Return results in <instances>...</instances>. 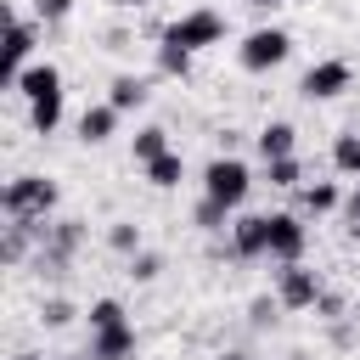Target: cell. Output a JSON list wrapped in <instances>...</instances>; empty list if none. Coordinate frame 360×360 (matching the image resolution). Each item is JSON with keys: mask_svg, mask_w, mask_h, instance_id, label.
I'll use <instances>...</instances> for the list:
<instances>
[{"mask_svg": "<svg viewBox=\"0 0 360 360\" xmlns=\"http://www.w3.org/2000/svg\"><path fill=\"white\" fill-rule=\"evenodd\" d=\"M0 202H6V219H11V225L45 231V214L56 208V180H45V174H17V180H6Z\"/></svg>", "mask_w": 360, "mask_h": 360, "instance_id": "6da1fadb", "label": "cell"}, {"mask_svg": "<svg viewBox=\"0 0 360 360\" xmlns=\"http://www.w3.org/2000/svg\"><path fill=\"white\" fill-rule=\"evenodd\" d=\"M219 39H225V17L208 11V6H202V11H186V17H174V22L163 28V45H180V51H191V56L208 51V45H219Z\"/></svg>", "mask_w": 360, "mask_h": 360, "instance_id": "7a4b0ae2", "label": "cell"}, {"mask_svg": "<svg viewBox=\"0 0 360 360\" xmlns=\"http://www.w3.org/2000/svg\"><path fill=\"white\" fill-rule=\"evenodd\" d=\"M248 186H253V174H248L242 158H214V163L202 169V197H214L219 208H236V202L248 197Z\"/></svg>", "mask_w": 360, "mask_h": 360, "instance_id": "3957f363", "label": "cell"}, {"mask_svg": "<svg viewBox=\"0 0 360 360\" xmlns=\"http://www.w3.org/2000/svg\"><path fill=\"white\" fill-rule=\"evenodd\" d=\"M287 51H292L287 28H253V34L236 45V62H242L248 73H270V68H281V62H287Z\"/></svg>", "mask_w": 360, "mask_h": 360, "instance_id": "277c9868", "label": "cell"}, {"mask_svg": "<svg viewBox=\"0 0 360 360\" xmlns=\"http://www.w3.org/2000/svg\"><path fill=\"white\" fill-rule=\"evenodd\" d=\"M276 298H281V309H315L321 304V276L304 270V264H281L276 270Z\"/></svg>", "mask_w": 360, "mask_h": 360, "instance_id": "5b68a950", "label": "cell"}, {"mask_svg": "<svg viewBox=\"0 0 360 360\" xmlns=\"http://www.w3.org/2000/svg\"><path fill=\"white\" fill-rule=\"evenodd\" d=\"M349 79H354V68H349L343 56H326V62H315V68L304 73V84H298V90H304L309 101H332V96H343V90H349Z\"/></svg>", "mask_w": 360, "mask_h": 360, "instance_id": "8992f818", "label": "cell"}, {"mask_svg": "<svg viewBox=\"0 0 360 360\" xmlns=\"http://www.w3.org/2000/svg\"><path fill=\"white\" fill-rule=\"evenodd\" d=\"M231 248H236V259H270V214H248V219H236Z\"/></svg>", "mask_w": 360, "mask_h": 360, "instance_id": "52a82bcc", "label": "cell"}, {"mask_svg": "<svg viewBox=\"0 0 360 360\" xmlns=\"http://www.w3.org/2000/svg\"><path fill=\"white\" fill-rule=\"evenodd\" d=\"M270 259L276 264H298L304 259V225L292 214H270Z\"/></svg>", "mask_w": 360, "mask_h": 360, "instance_id": "ba28073f", "label": "cell"}, {"mask_svg": "<svg viewBox=\"0 0 360 360\" xmlns=\"http://www.w3.org/2000/svg\"><path fill=\"white\" fill-rule=\"evenodd\" d=\"M84 242V231L73 225V219H62V225H45V248H39V264L45 270H62L68 259H73V248Z\"/></svg>", "mask_w": 360, "mask_h": 360, "instance_id": "9c48e42d", "label": "cell"}, {"mask_svg": "<svg viewBox=\"0 0 360 360\" xmlns=\"http://www.w3.org/2000/svg\"><path fill=\"white\" fill-rule=\"evenodd\" d=\"M129 354H135V326L129 321L90 332V360H129Z\"/></svg>", "mask_w": 360, "mask_h": 360, "instance_id": "30bf717a", "label": "cell"}, {"mask_svg": "<svg viewBox=\"0 0 360 360\" xmlns=\"http://www.w3.org/2000/svg\"><path fill=\"white\" fill-rule=\"evenodd\" d=\"M11 90H17L22 101H39V96H56V90H62V73H56L51 62H34V68H22V73L11 79Z\"/></svg>", "mask_w": 360, "mask_h": 360, "instance_id": "8fae6325", "label": "cell"}, {"mask_svg": "<svg viewBox=\"0 0 360 360\" xmlns=\"http://www.w3.org/2000/svg\"><path fill=\"white\" fill-rule=\"evenodd\" d=\"M28 51H34V22L11 11V34H6V79H17V73H22Z\"/></svg>", "mask_w": 360, "mask_h": 360, "instance_id": "7c38bea8", "label": "cell"}, {"mask_svg": "<svg viewBox=\"0 0 360 360\" xmlns=\"http://www.w3.org/2000/svg\"><path fill=\"white\" fill-rule=\"evenodd\" d=\"M112 129H118V107H112V101H101V107H84V118H79V141H84V146H101V141H112Z\"/></svg>", "mask_w": 360, "mask_h": 360, "instance_id": "4fadbf2b", "label": "cell"}, {"mask_svg": "<svg viewBox=\"0 0 360 360\" xmlns=\"http://www.w3.org/2000/svg\"><path fill=\"white\" fill-rule=\"evenodd\" d=\"M292 141H298V129L276 118V124L259 129V158H264V163H270V158H292Z\"/></svg>", "mask_w": 360, "mask_h": 360, "instance_id": "5bb4252c", "label": "cell"}, {"mask_svg": "<svg viewBox=\"0 0 360 360\" xmlns=\"http://www.w3.org/2000/svg\"><path fill=\"white\" fill-rule=\"evenodd\" d=\"M28 124H34V135H51V129L62 124V90H56V96L28 101Z\"/></svg>", "mask_w": 360, "mask_h": 360, "instance_id": "9a60e30c", "label": "cell"}, {"mask_svg": "<svg viewBox=\"0 0 360 360\" xmlns=\"http://www.w3.org/2000/svg\"><path fill=\"white\" fill-rule=\"evenodd\" d=\"M118 112H129V107H141L146 101V79H135V73H118L112 79V96H107Z\"/></svg>", "mask_w": 360, "mask_h": 360, "instance_id": "2e32d148", "label": "cell"}, {"mask_svg": "<svg viewBox=\"0 0 360 360\" xmlns=\"http://www.w3.org/2000/svg\"><path fill=\"white\" fill-rule=\"evenodd\" d=\"M180 174H186V163H180V152H163V158H152V163H146V180H152L158 191H169V186H180Z\"/></svg>", "mask_w": 360, "mask_h": 360, "instance_id": "e0dca14e", "label": "cell"}, {"mask_svg": "<svg viewBox=\"0 0 360 360\" xmlns=\"http://www.w3.org/2000/svg\"><path fill=\"white\" fill-rule=\"evenodd\" d=\"M298 202H304V214H332L343 197H338V186H332V180H315V186H304V191H298Z\"/></svg>", "mask_w": 360, "mask_h": 360, "instance_id": "ac0fdd59", "label": "cell"}, {"mask_svg": "<svg viewBox=\"0 0 360 360\" xmlns=\"http://www.w3.org/2000/svg\"><path fill=\"white\" fill-rule=\"evenodd\" d=\"M332 163H338V174H354L360 180V135H338L332 141Z\"/></svg>", "mask_w": 360, "mask_h": 360, "instance_id": "d6986e66", "label": "cell"}, {"mask_svg": "<svg viewBox=\"0 0 360 360\" xmlns=\"http://www.w3.org/2000/svg\"><path fill=\"white\" fill-rule=\"evenodd\" d=\"M163 152H169V135H163L158 124L135 129V158H141V163H152V158H163Z\"/></svg>", "mask_w": 360, "mask_h": 360, "instance_id": "ffe728a7", "label": "cell"}, {"mask_svg": "<svg viewBox=\"0 0 360 360\" xmlns=\"http://www.w3.org/2000/svg\"><path fill=\"white\" fill-rule=\"evenodd\" d=\"M298 180H304V163H298V158H270V186L292 191Z\"/></svg>", "mask_w": 360, "mask_h": 360, "instance_id": "44dd1931", "label": "cell"}, {"mask_svg": "<svg viewBox=\"0 0 360 360\" xmlns=\"http://www.w3.org/2000/svg\"><path fill=\"white\" fill-rule=\"evenodd\" d=\"M22 253H28V225H6V242H0V259H6V264H22Z\"/></svg>", "mask_w": 360, "mask_h": 360, "instance_id": "7402d4cb", "label": "cell"}, {"mask_svg": "<svg viewBox=\"0 0 360 360\" xmlns=\"http://www.w3.org/2000/svg\"><path fill=\"white\" fill-rule=\"evenodd\" d=\"M118 321H124V304H118V298H96V304H90V332L118 326Z\"/></svg>", "mask_w": 360, "mask_h": 360, "instance_id": "603a6c76", "label": "cell"}, {"mask_svg": "<svg viewBox=\"0 0 360 360\" xmlns=\"http://www.w3.org/2000/svg\"><path fill=\"white\" fill-rule=\"evenodd\" d=\"M107 242H112L118 253H141V225H129V219H118V225L107 231Z\"/></svg>", "mask_w": 360, "mask_h": 360, "instance_id": "cb8c5ba5", "label": "cell"}, {"mask_svg": "<svg viewBox=\"0 0 360 360\" xmlns=\"http://www.w3.org/2000/svg\"><path fill=\"white\" fill-rule=\"evenodd\" d=\"M158 68L186 79V68H191V51H180V45H158Z\"/></svg>", "mask_w": 360, "mask_h": 360, "instance_id": "d4e9b609", "label": "cell"}, {"mask_svg": "<svg viewBox=\"0 0 360 360\" xmlns=\"http://www.w3.org/2000/svg\"><path fill=\"white\" fill-rule=\"evenodd\" d=\"M39 321H45V326H68V321H73V304H68V298H45V304H39Z\"/></svg>", "mask_w": 360, "mask_h": 360, "instance_id": "484cf974", "label": "cell"}, {"mask_svg": "<svg viewBox=\"0 0 360 360\" xmlns=\"http://www.w3.org/2000/svg\"><path fill=\"white\" fill-rule=\"evenodd\" d=\"M158 270H163V259H158V253H129V276H135V281H152Z\"/></svg>", "mask_w": 360, "mask_h": 360, "instance_id": "4316f807", "label": "cell"}, {"mask_svg": "<svg viewBox=\"0 0 360 360\" xmlns=\"http://www.w3.org/2000/svg\"><path fill=\"white\" fill-rule=\"evenodd\" d=\"M225 214H231V208H219L214 197H202V208H197V225H202V231H219V225H225Z\"/></svg>", "mask_w": 360, "mask_h": 360, "instance_id": "83f0119b", "label": "cell"}, {"mask_svg": "<svg viewBox=\"0 0 360 360\" xmlns=\"http://www.w3.org/2000/svg\"><path fill=\"white\" fill-rule=\"evenodd\" d=\"M68 11H73V0H34V17L39 22H62Z\"/></svg>", "mask_w": 360, "mask_h": 360, "instance_id": "f1b7e54d", "label": "cell"}, {"mask_svg": "<svg viewBox=\"0 0 360 360\" xmlns=\"http://www.w3.org/2000/svg\"><path fill=\"white\" fill-rule=\"evenodd\" d=\"M276 309H281V298H253V309H248V315H253V326H270V315H276Z\"/></svg>", "mask_w": 360, "mask_h": 360, "instance_id": "f546056e", "label": "cell"}, {"mask_svg": "<svg viewBox=\"0 0 360 360\" xmlns=\"http://www.w3.org/2000/svg\"><path fill=\"white\" fill-rule=\"evenodd\" d=\"M315 309H321V315H326V321H338V315H343V304H338V298H332V292H321V304H315Z\"/></svg>", "mask_w": 360, "mask_h": 360, "instance_id": "4dcf8cb0", "label": "cell"}, {"mask_svg": "<svg viewBox=\"0 0 360 360\" xmlns=\"http://www.w3.org/2000/svg\"><path fill=\"white\" fill-rule=\"evenodd\" d=\"M343 214H349V219L360 225V180H354V191H349V202H343Z\"/></svg>", "mask_w": 360, "mask_h": 360, "instance_id": "1f68e13d", "label": "cell"}, {"mask_svg": "<svg viewBox=\"0 0 360 360\" xmlns=\"http://www.w3.org/2000/svg\"><path fill=\"white\" fill-rule=\"evenodd\" d=\"M248 6H259V11H264V6H276V0H248Z\"/></svg>", "mask_w": 360, "mask_h": 360, "instance_id": "d6a6232c", "label": "cell"}, {"mask_svg": "<svg viewBox=\"0 0 360 360\" xmlns=\"http://www.w3.org/2000/svg\"><path fill=\"white\" fill-rule=\"evenodd\" d=\"M11 360H39V354H11Z\"/></svg>", "mask_w": 360, "mask_h": 360, "instance_id": "836d02e7", "label": "cell"}, {"mask_svg": "<svg viewBox=\"0 0 360 360\" xmlns=\"http://www.w3.org/2000/svg\"><path fill=\"white\" fill-rule=\"evenodd\" d=\"M118 6H146V0H118Z\"/></svg>", "mask_w": 360, "mask_h": 360, "instance_id": "e575fe53", "label": "cell"}, {"mask_svg": "<svg viewBox=\"0 0 360 360\" xmlns=\"http://www.w3.org/2000/svg\"><path fill=\"white\" fill-rule=\"evenodd\" d=\"M225 360H248V354H225Z\"/></svg>", "mask_w": 360, "mask_h": 360, "instance_id": "d590c367", "label": "cell"}, {"mask_svg": "<svg viewBox=\"0 0 360 360\" xmlns=\"http://www.w3.org/2000/svg\"><path fill=\"white\" fill-rule=\"evenodd\" d=\"M354 321H360V304H354Z\"/></svg>", "mask_w": 360, "mask_h": 360, "instance_id": "8d00e7d4", "label": "cell"}, {"mask_svg": "<svg viewBox=\"0 0 360 360\" xmlns=\"http://www.w3.org/2000/svg\"><path fill=\"white\" fill-rule=\"evenodd\" d=\"M62 360H73V354H62Z\"/></svg>", "mask_w": 360, "mask_h": 360, "instance_id": "74e56055", "label": "cell"}]
</instances>
